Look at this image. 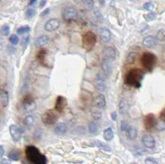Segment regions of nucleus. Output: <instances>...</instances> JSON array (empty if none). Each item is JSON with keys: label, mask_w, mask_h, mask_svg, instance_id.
<instances>
[{"label": "nucleus", "mask_w": 165, "mask_h": 164, "mask_svg": "<svg viewBox=\"0 0 165 164\" xmlns=\"http://www.w3.org/2000/svg\"><path fill=\"white\" fill-rule=\"evenodd\" d=\"M26 155L27 159L33 164H47L45 156L40 152L35 146L29 145L26 148Z\"/></svg>", "instance_id": "1"}, {"label": "nucleus", "mask_w": 165, "mask_h": 164, "mask_svg": "<svg viewBox=\"0 0 165 164\" xmlns=\"http://www.w3.org/2000/svg\"><path fill=\"white\" fill-rule=\"evenodd\" d=\"M143 79H144L143 71L139 69H134L127 73L126 77V83L131 87L140 88Z\"/></svg>", "instance_id": "2"}, {"label": "nucleus", "mask_w": 165, "mask_h": 164, "mask_svg": "<svg viewBox=\"0 0 165 164\" xmlns=\"http://www.w3.org/2000/svg\"><path fill=\"white\" fill-rule=\"evenodd\" d=\"M141 63L145 69H147L148 71H151L156 64V56L153 55V53L144 52L141 57Z\"/></svg>", "instance_id": "3"}, {"label": "nucleus", "mask_w": 165, "mask_h": 164, "mask_svg": "<svg viewBox=\"0 0 165 164\" xmlns=\"http://www.w3.org/2000/svg\"><path fill=\"white\" fill-rule=\"evenodd\" d=\"M97 43V36L92 31H87L83 37V47L85 50L90 51Z\"/></svg>", "instance_id": "4"}, {"label": "nucleus", "mask_w": 165, "mask_h": 164, "mask_svg": "<svg viewBox=\"0 0 165 164\" xmlns=\"http://www.w3.org/2000/svg\"><path fill=\"white\" fill-rule=\"evenodd\" d=\"M58 120V116L52 110H48L42 114L41 121L45 125H54Z\"/></svg>", "instance_id": "5"}, {"label": "nucleus", "mask_w": 165, "mask_h": 164, "mask_svg": "<svg viewBox=\"0 0 165 164\" xmlns=\"http://www.w3.org/2000/svg\"><path fill=\"white\" fill-rule=\"evenodd\" d=\"M78 17V12L74 8H67L62 12V18L64 21H74Z\"/></svg>", "instance_id": "6"}, {"label": "nucleus", "mask_w": 165, "mask_h": 164, "mask_svg": "<svg viewBox=\"0 0 165 164\" xmlns=\"http://www.w3.org/2000/svg\"><path fill=\"white\" fill-rule=\"evenodd\" d=\"M9 132L12 140L14 142H18L21 140V135H22V130L21 128L16 125H11L9 127Z\"/></svg>", "instance_id": "7"}, {"label": "nucleus", "mask_w": 165, "mask_h": 164, "mask_svg": "<svg viewBox=\"0 0 165 164\" xmlns=\"http://www.w3.org/2000/svg\"><path fill=\"white\" fill-rule=\"evenodd\" d=\"M144 128L147 130H151L157 125V120L153 114H148L144 118Z\"/></svg>", "instance_id": "8"}, {"label": "nucleus", "mask_w": 165, "mask_h": 164, "mask_svg": "<svg viewBox=\"0 0 165 164\" xmlns=\"http://www.w3.org/2000/svg\"><path fill=\"white\" fill-rule=\"evenodd\" d=\"M22 108L25 112L30 113L34 111L36 108V104L31 98H27L26 97L23 101V103H22Z\"/></svg>", "instance_id": "9"}, {"label": "nucleus", "mask_w": 165, "mask_h": 164, "mask_svg": "<svg viewBox=\"0 0 165 164\" xmlns=\"http://www.w3.org/2000/svg\"><path fill=\"white\" fill-rule=\"evenodd\" d=\"M111 31L107 27H102L99 32V38L101 42L103 44H107L111 40Z\"/></svg>", "instance_id": "10"}, {"label": "nucleus", "mask_w": 165, "mask_h": 164, "mask_svg": "<svg viewBox=\"0 0 165 164\" xmlns=\"http://www.w3.org/2000/svg\"><path fill=\"white\" fill-rule=\"evenodd\" d=\"M95 87L99 92H103L105 90V78L102 73H97L96 78H95Z\"/></svg>", "instance_id": "11"}, {"label": "nucleus", "mask_w": 165, "mask_h": 164, "mask_svg": "<svg viewBox=\"0 0 165 164\" xmlns=\"http://www.w3.org/2000/svg\"><path fill=\"white\" fill-rule=\"evenodd\" d=\"M142 143L147 149H153L156 144L154 138L151 134H144L142 137Z\"/></svg>", "instance_id": "12"}, {"label": "nucleus", "mask_w": 165, "mask_h": 164, "mask_svg": "<svg viewBox=\"0 0 165 164\" xmlns=\"http://www.w3.org/2000/svg\"><path fill=\"white\" fill-rule=\"evenodd\" d=\"M60 22L58 19H50L49 21L45 22V30L47 31H54L60 27Z\"/></svg>", "instance_id": "13"}, {"label": "nucleus", "mask_w": 165, "mask_h": 164, "mask_svg": "<svg viewBox=\"0 0 165 164\" xmlns=\"http://www.w3.org/2000/svg\"><path fill=\"white\" fill-rule=\"evenodd\" d=\"M103 55H104V58L108 60H114L117 56V52L113 47L107 46L103 49Z\"/></svg>", "instance_id": "14"}, {"label": "nucleus", "mask_w": 165, "mask_h": 164, "mask_svg": "<svg viewBox=\"0 0 165 164\" xmlns=\"http://www.w3.org/2000/svg\"><path fill=\"white\" fill-rule=\"evenodd\" d=\"M94 105L97 108L101 110H104L107 106L106 98L103 94H98L94 99Z\"/></svg>", "instance_id": "15"}, {"label": "nucleus", "mask_w": 165, "mask_h": 164, "mask_svg": "<svg viewBox=\"0 0 165 164\" xmlns=\"http://www.w3.org/2000/svg\"><path fill=\"white\" fill-rule=\"evenodd\" d=\"M66 105H67V101H66V99L64 97H57L56 99V101H55V106H54V108L58 112H63L64 110L65 109Z\"/></svg>", "instance_id": "16"}, {"label": "nucleus", "mask_w": 165, "mask_h": 164, "mask_svg": "<svg viewBox=\"0 0 165 164\" xmlns=\"http://www.w3.org/2000/svg\"><path fill=\"white\" fill-rule=\"evenodd\" d=\"M157 43H158V40L156 37H153V36H148V37H144L142 41L143 46L148 48H152L156 46Z\"/></svg>", "instance_id": "17"}, {"label": "nucleus", "mask_w": 165, "mask_h": 164, "mask_svg": "<svg viewBox=\"0 0 165 164\" xmlns=\"http://www.w3.org/2000/svg\"><path fill=\"white\" fill-rule=\"evenodd\" d=\"M102 69L103 70V73H104L106 77L110 76L111 73V71H112L110 60H108V59H107L105 58L103 59L102 61Z\"/></svg>", "instance_id": "18"}, {"label": "nucleus", "mask_w": 165, "mask_h": 164, "mask_svg": "<svg viewBox=\"0 0 165 164\" xmlns=\"http://www.w3.org/2000/svg\"><path fill=\"white\" fill-rule=\"evenodd\" d=\"M67 130H68V127L65 123H63V122L57 124L54 130V133L57 135H64L66 134Z\"/></svg>", "instance_id": "19"}, {"label": "nucleus", "mask_w": 165, "mask_h": 164, "mask_svg": "<svg viewBox=\"0 0 165 164\" xmlns=\"http://www.w3.org/2000/svg\"><path fill=\"white\" fill-rule=\"evenodd\" d=\"M126 137L130 140H133L136 139V137L138 135V131L136 130V128L132 126V125H129V127L127 129V130L126 131Z\"/></svg>", "instance_id": "20"}, {"label": "nucleus", "mask_w": 165, "mask_h": 164, "mask_svg": "<svg viewBox=\"0 0 165 164\" xmlns=\"http://www.w3.org/2000/svg\"><path fill=\"white\" fill-rule=\"evenodd\" d=\"M49 42V37L47 36H41V37H37L35 41V46L36 47L41 48L43 46H46Z\"/></svg>", "instance_id": "21"}, {"label": "nucleus", "mask_w": 165, "mask_h": 164, "mask_svg": "<svg viewBox=\"0 0 165 164\" xmlns=\"http://www.w3.org/2000/svg\"><path fill=\"white\" fill-rule=\"evenodd\" d=\"M0 99H1V105L3 107H7L9 103V95L6 90H1L0 93Z\"/></svg>", "instance_id": "22"}, {"label": "nucleus", "mask_w": 165, "mask_h": 164, "mask_svg": "<svg viewBox=\"0 0 165 164\" xmlns=\"http://www.w3.org/2000/svg\"><path fill=\"white\" fill-rule=\"evenodd\" d=\"M93 144L94 146H96L97 147L98 149H102L103 151H105V152H111V149L110 148V146L107 144V143H103L102 141H99V140H95V141H93Z\"/></svg>", "instance_id": "23"}, {"label": "nucleus", "mask_w": 165, "mask_h": 164, "mask_svg": "<svg viewBox=\"0 0 165 164\" xmlns=\"http://www.w3.org/2000/svg\"><path fill=\"white\" fill-rule=\"evenodd\" d=\"M118 109H119V113L120 115H125L128 111V103L125 99L120 101L119 102V106H118Z\"/></svg>", "instance_id": "24"}, {"label": "nucleus", "mask_w": 165, "mask_h": 164, "mask_svg": "<svg viewBox=\"0 0 165 164\" xmlns=\"http://www.w3.org/2000/svg\"><path fill=\"white\" fill-rule=\"evenodd\" d=\"M103 138L106 141H111L114 138V133L111 128H107L103 131Z\"/></svg>", "instance_id": "25"}, {"label": "nucleus", "mask_w": 165, "mask_h": 164, "mask_svg": "<svg viewBox=\"0 0 165 164\" xmlns=\"http://www.w3.org/2000/svg\"><path fill=\"white\" fill-rule=\"evenodd\" d=\"M35 121H36V120H35V117L31 115H28L24 118L23 120V124L27 128H30L34 124H35Z\"/></svg>", "instance_id": "26"}, {"label": "nucleus", "mask_w": 165, "mask_h": 164, "mask_svg": "<svg viewBox=\"0 0 165 164\" xmlns=\"http://www.w3.org/2000/svg\"><path fill=\"white\" fill-rule=\"evenodd\" d=\"M20 151L17 149H12L8 153V158L12 161H18L20 159Z\"/></svg>", "instance_id": "27"}, {"label": "nucleus", "mask_w": 165, "mask_h": 164, "mask_svg": "<svg viewBox=\"0 0 165 164\" xmlns=\"http://www.w3.org/2000/svg\"><path fill=\"white\" fill-rule=\"evenodd\" d=\"M84 8L87 11H91L94 8V1L93 0H84Z\"/></svg>", "instance_id": "28"}, {"label": "nucleus", "mask_w": 165, "mask_h": 164, "mask_svg": "<svg viewBox=\"0 0 165 164\" xmlns=\"http://www.w3.org/2000/svg\"><path fill=\"white\" fill-rule=\"evenodd\" d=\"M94 17H95V18L98 22L100 23H102L103 21H104V18H103V15H102V13L101 12V11L99 9H96L94 11Z\"/></svg>", "instance_id": "29"}, {"label": "nucleus", "mask_w": 165, "mask_h": 164, "mask_svg": "<svg viewBox=\"0 0 165 164\" xmlns=\"http://www.w3.org/2000/svg\"><path fill=\"white\" fill-rule=\"evenodd\" d=\"M31 28L29 26H24V27H21L17 30V33L18 35H23V34H27L30 31Z\"/></svg>", "instance_id": "30"}, {"label": "nucleus", "mask_w": 165, "mask_h": 164, "mask_svg": "<svg viewBox=\"0 0 165 164\" xmlns=\"http://www.w3.org/2000/svg\"><path fill=\"white\" fill-rule=\"evenodd\" d=\"M36 9H34V8H28V9L26 11V13H25L26 18L27 19L32 18L33 17L36 15Z\"/></svg>", "instance_id": "31"}, {"label": "nucleus", "mask_w": 165, "mask_h": 164, "mask_svg": "<svg viewBox=\"0 0 165 164\" xmlns=\"http://www.w3.org/2000/svg\"><path fill=\"white\" fill-rule=\"evenodd\" d=\"M97 125L95 122H90L88 124V130H89V132L91 134H96L97 132Z\"/></svg>", "instance_id": "32"}, {"label": "nucleus", "mask_w": 165, "mask_h": 164, "mask_svg": "<svg viewBox=\"0 0 165 164\" xmlns=\"http://www.w3.org/2000/svg\"><path fill=\"white\" fill-rule=\"evenodd\" d=\"M135 59H136V54L134 52H131V53H130L126 58V63L129 64H132L135 62Z\"/></svg>", "instance_id": "33"}, {"label": "nucleus", "mask_w": 165, "mask_h": 164, "mask_svg": "<svg viewBox=\"0 0 165 164\" xmlns=\"http://www.w3.org/2000/svg\"><path fill=\"white\" fill-rule=\"evenodd\" d=\"M10 33V27L8 25H3L1 27V34L3 37H7Z\"/></svg>", "instance_id": "34"}, {"label": "nucleus", "mask_w": 165, "mask_h": 164, "mask_svg": "<svg viewBox=\"0 0 165 164\" xmlns=\"http://www.w3.org/2000/svg\"><path fill=\"white\" fill-rule=\"evenodd\" d=\"M91 115H92L94 120H100L101 117H102V113H101V111H99L98 110H93V111H92Z\"/></svg>", "instance_id": "35"}, {"label": "nucleus", "mask_w": 165, "mask_h": 164, "mask_svg": "<svg viewBox=\"0 0 165 164\" xmlns=\"http://www.w3.org/2000/svg\"><path fill=\"white\" fill-rule=\"evenodd\" d=\"M9 41L11 42L12 45H18V42H19V38L17 35H12L11 37H9Z\"/></svg>", "instance_id": "36"}, {"label": "nucleus", "mask_w": 165, "mask_h": 164, "mask_svg": "<svg viewBox=\"0 0 165 164\" xmlns=\"http://www.w3.org/2000/svg\"><path fill=\"white\" fill-rule=\"evenodd\" d=\"M29 41H30V37H29V36H27L26 37H24L23 39H22V40H21V47L23 48V50H24L25 48H27V46H28V44H29Z\"/></svg>", "instance_id": "37"}, {"label": "nucleus", "mask_w": 165, "mask_h": 164, "mask_svg": "<svg viewBox=\"0 0 165 164\" xmlns=\"http://www.w3.org/2000/svg\"><path fill=\"white\" fill-rule=\"evenodd\" d=\"M129 127V125H128V123L126 121H122L120 122V130L122 131V132H126L127 130V129Z\"/></svg>", "instance_id": "38"}, {"label": "nucleus", "mask_w": 165, "mask_h": 164, "mask_svg": "<svg viewBox=\"0 0 165 164\" xmlns=\"http://www.w3.org/2000/svg\"><path fill=\"white\" fill-rule=\"evenodd\" d=\"M143 8H144V9L147 10V11H151L153 8V3L152 2H147L143 5Z\"/></svg>", "instance_id": "39"}, {"label": "nucleus", "mask_w": 165, "mask_h": 164, "mask_svg": "<svg viewBox=\"0 0 165 164\" xmlns=\"http://www.w3.org/2000/svg\"><path fill=\"white\" fill-rule=\"evenodd\" d=\"M144 18L146 19V21H152L153 19L155 18V14L153 13V12H150V13H148V14H145L144 16Z\"/></svg>", "instance_id": "40"}, {"label": "nucleus", "mask_w": 165, "mask_h": 164, "mask_svg": "<svg viewBox=\"0 0 165 164\" xmlns=\"http://www.w3.org/2000/svg\"><path fill=\"white\" fill-rule=\"evenodd\" d=\"M156 127H157V129L159 130H160V131L164 130H165V121H160L159 123H157Z\"/></svg>", "instance_id": "41"}, {"label": "nucleus", "mask_w": 165, "mask_h": 164, "mask_svg": "<svg viewBox=\"0 0 165 164\" xmlns=\"http://www.w3.org/2000/svg\"><path fill=\"white\" fill-rule=\"evenodd\" d=\"M45 54H46V51H45V50H40V52H38V55H37V58L39 59L40 61H42L44 59L45 56Z\"/></svg>", "instance_id": "42"}, {"label": "nucleus", "mask_w": 165, "mask_h": 164, "mask_svg": "<svg viewBox=\"0 0 165 164\" xmlns=\"http://www.w3.org/2000/svg\"><path fill=\"white\" fill-rule=\"evenodd\" d=\"M144 162H145V164H159L158 163V162H157L156 160L153 158H145Z\"/></svg>", "instance_id": "43"}, {"label": "nucleus", "mask_w": 165, "mask_h": 164, "mask_svg": "<svg viewBox=\"0 0 165 164\" xmlns=\"http://www.w3.org/2000/svg\"><path fill=\"white\" fill-rule=\"evenodd\" d=\"M0 164H11V162L9 159L7 158H1V161H0Z\"/></svg>", "instance_id": "44"}, {"label": "nucleus", "mask_w": 165, "mask_h": 164, "mask_svg": "<svg viewBox=\"0 0 165 164\" xmlns=\"http://www.w3.org/2000/svg\"><path fill=\"white\" fill-rule=\"evenodd\" d=\"M160 121H165V109L163 110V111L161 112V114H160Z\"/></svg>", "instance_id": "45"}, {"label": "nucleus", "mask_w": 165, "mask_h": 164, "mask_svg": "<svg viewBox=\"0 0 165 164\" xmlns=\"http://www.w3.org/2000/svg\"><path fill=\"white\" fill-rule=\"evenodd\" d=\"M111 120H113V121H116L117 118V112H112L111 114Z\"/></svg>", "instance_id": "46"}, {"label": "nucleus", "mask_w": 165, "mask_h": 164, "mask_svg": "<svg viewBox=\"0 0 165 164\" xmlns=\"http://www.w3.org/2000/svg\"><path fill=\"white\" fill-rule=\"evenodd\" d=\"M49 12H50V8H46L45 11H43V12H41V17H45V16H46L48 14Z\"/></svg>", "instance_id": "47"}, {"label": "nucleus", "mask_w": 165, "mask_h": 164, "mask_svg": "<svg viewBox=\"0 0 165 164\" xmlns=\"http://www.w3.org/2000/svg\"><path fill=\"white\" fill-rule=\"evenodd\" d=\"M3 154H4V149H3V146L1 145L0 146V157H1V158H3Z\"/></svg>", "instance_id": "48"}, {"label": "nucleus", "mask_w": 165, "mask_h": 164, "mask_svg": "<svg viewBox=\"0 0 165 164\" xmlns=\"http://www.w3.org/2000/svg\"><path fill=\"white\" fill-rule=\"evenodd\" d=\"M46 3H47V0H41V3H40V7L41 8H44L45 6Z\"/></svg>", "instance_id": "49"}, {"label": "nucleus", "mask_w": 165, "mask_h": 164, "mask_svg": "<svg viewBox=\"0 0 165 164\" xmlns=\"http://www.w3.org/2000/svg\"><path fill=\"white\" fill-rule=\"evenodd\" d=\"M36 2V0H30V1H29V3H28V5H29V6H31V5H33Z\"/></svg>", "instance_id": "50"}, {"label": "nucleus", "mask_w": 165, "mask_h": 164, "mask_svg": "<svg viewBox=\"0 0 165 164\" xmlns=\"http://www.w3.org/2000/svg\"><path fill=\"white\" fill-rule=\"evenodd\" d=\"M98 2L100 3L101 5H105V3H106L105 0H98Z\"/></svg>", "instance_id": "51"}, {"label": "nucleus", "mask_w": 165, "mask_h": 164, "mask_svg": "<svg viewBox=\"0 0 165 164\" xmlns=\"http://www.w3.org/2000/svg\"><path fill=\"white\" fill-rule=\"evenodd\" d=\"M132 164H136V163H132Z\"/></svg>", "instance_id": "52"}]
</instances>
